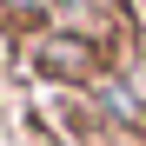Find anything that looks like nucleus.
Instances as JSON below:
<instances>
[{
  "instance_id": "obj_1",
  "label": "nucleus",
  "mask_w": 146,
  "mask_h": 146,
  "mask_svg": "<svg viewBox=\"0 0 146 146\" xmlns=\"http://www.w3.org/2000/svg\"><path fill=\"white\" fill-rule=\"evenodd\" d=\"M27 73L33 80H53V86H73V93H93L113 66H106L100 40H86L73 27H46V33L27 40Z\"/></svg>"
},
{
  "instance_id": "obj_2",
  "label": "nucleus",
  "mask_w": 146,
  "mask_h": 146,
  "mask_svg": "<svg viewBox=\"0 0 146 146\" xmlns=\"http://www.w3.org/2000/svg\"><path fill=\"white\" fill-rule=\"evenodd\" d=\"M46 7H53V0H0V20H7V27H27V20H40Z\"/></svg>"
},
{
  "instance_id": "obj_3",
  "label": "nucleus",
  "mask_w": 146,
  "mask_h": 146,
  "mask_svg": "<svg viewBox=\"0 0 146 146\" xmlns=\"http://www.w3.org/2000/svg\"><path fill=\"white\" fill-rule=\"evenodd\" d=\"M139 13H146V0H139Z\"/></svg>"
}]
</instances>
